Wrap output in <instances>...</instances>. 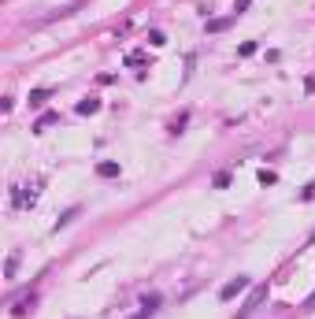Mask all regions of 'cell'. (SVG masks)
Masks as SVG:
<instances>
[{
    "instance_id": "6da1fadb",
    "label": "cell",
    "mask_w": 315,
    "mask_h": 319,
    "mask_svg": "<svg viewBox=\"0 0 315 319\" xmlns=\"http://www.w3.org/2000/svg\"><path fill=\"white\" fill-rule=\"evenodd\" d=\"M267 293H271V286H256V290H252V293H249V301H245V308H241V316H252V312H256L260 308V304H263L267 301Z\"/></svg>"
},
{
    "instance_id": "7a4b0ae2",
    "label": "cell",
    "mask_w": 315,
    "mask_h": 319,
    "mask_svg": "<svg viewBox=\"0 0 315 319\" xmlns=\"http://www.w3.org/2000/svg\"><path fill=\"white\" fill-rule=\"evenodd\" d=\"M245 290H249V278H245V275H237V278H230V282H226L223 290H219V297H223V301H234V297H237V293H245Z\"/></svg>"
},
{
    "instance_id": "3957f363",
    "label": "cell",
    "mask_w": 315,
    "mask_h": 319,
    "mask_svg": "<svg viewBox=\"0 0 315 319\" xmlns=\"http://www.w3.org/2000/svg\"><path fill=\"white\" fill-rule=\"evenodd\" d=\"M156 308H159V293H152V297H145V301H141V312H137V316H130V319H149Z\"/></svg>"
},
{
    "instance_id": "277c9868",
    "label": "cell",
    "mask_w": 315,
    "mask_h": 319,
    "mask_svg": "<svg viewBox=\"0 0 315 319\" xmlns=\"http://www.w3.org/2000/svg\"><path fill=\"white\" fill-rule=\"evenodd\" d=\"M237 15H223V19H211V23H208V34H223V30H230V23Z\"/></svg>"
},
{
    "instance_id": "5b68a950",
    "label": "cell",
    "mask_w": 315,
    "mask_h": 319,
    "mask_svg": "<svg viewBox=\"0 0 315 319\" xmlns=\"http://www.w3.org/2000/svg\"><path fill=\"white\" fill-rule=\"evenodd\" d=\"M97 175L100 178H115L119 175V163H115V160H104V163H97Z\"/></svg>"
},
{
    "instance_id": "8992f818",
    "label": "cell",
    "mask_w": 315,
    "mask_h": 319,
    "mask_svg": "<svg viewBox=\"0 0 315 319\" xmlns=\"http://www.w3.org/2000/svg\"><path fill=\"white\" fill-rule=\"evenodd\" d=\"M97 111H100V101H97V97H85V101L78 104V115H97Z\"/></svg>"
},
{
    "instance_id": "52a82bcc",
    "label": "cell",
    "mask_w": 315,
    "mask_h": 319,
    "mask_svg": "<svg viewBox=\"0 0 315 319\" xmlns=\"http://www.w3.org/2000/svg\"><path fill=\"white\" fill-rule=\"evenodd\" d=\"M56 119H59V115H56V111H45V115H41V119H37V123H33V134H41L45 126H52V123H56Z\"/></svg>"
},
{
    "instance_id": "ba28073f",
    "label": "cell",
    "mask_w": 315,
    "mask_h": 319,
    "mask_svg": "<svg viewBox=\"0 0 315 319\" xmlns=\"http://www.w3.org/2000/svg\"><path fill=\"white\" fill-rule=\"evenodd\" d=\"M49 97H52V89H33V93H30V108H41Z\"/></svg>"
},
{
    "instance_id": "9c48e42d",
    "label": "cell",
    "mask_w": 315,
    "mask_h": 319,
    "mask_svg": "<svg viewBox=\"0 0 315 319\" xmlns=\"http://www.w3.org/2000/svg\"><path fill=\"white\" fill-rule=\"evenodd\" d=\"M274 182H278V175H274V171H260V186H274Z\"/></svg>"
},
{
    "instance_id": "30bf717a",
    "label": "cell",
    "mask_w": 315,
    "mask_h": 319,
    "mask_svg": "<svg viewBox=\"0 0 315 319\" xmlns=\"http://www.w3.org/2000/svg\"><path fill=\"white\" fill-rule=\"evenodd\" d=\"M75 215H78V208H67V212H63V215H59V223H56V230H59V227H67V223H71V219H75Z\"/></svg>"
},
{
    "instance_id": "8fae6325",
    "label": "cell",
    "mask_w": 315,
    "mask_h": 319,
    "mask_svg": "<svg viewBox=\"0 0 315 319\" xmlns=\"http://www.w3.org/2000/svg\"><path fill=\"white\" fill-rule=\"evenodd\" d=\"M226 186H230V171H219L215 175V189H226Z\"/></svg>"
},
{
    "instance_id": "7c38bea8",
    "label": "cell",
    "mask_w": 315,
    "mask_h": 319,
    "mask_svg": "<svg viewBox=\"0 0 315 319\" xmlns=\"http://www.w3.org/2000/svg\"><path fill=\"white\" fill-rule=\"evenodd\" d=\"M15 267H19V256H8V264H4V275L15 278Z\"/></svg>"
},
{
    "instance_id": "4fadbf2b",
    "label": "cell",
    "mask_w": 315,
    "mask_h": 319,
    "mask_svg": "<svg viewBox=\"0 0 315 319\" xmlns=\"http://www.w3.org/2000/svg\"><path fill=\"white\" fill-rule=\"evenodd\" d=\"M149 45H156V49H159V45H167V37L159 34V30H149Z\"/></svg>"
},
{
    "instance_id": "5bb4252c",
    "label": "cell",
    "mask_w": 315,
    "mask_h": 319,
    "mask_svg": "<svg viewBox=\"0 0 315 319\" xmlns=\"http://www.w3.org/2000/svg\"><path fill=\"white\" fill-rule=\"evenodd\" d=\"M30 304H33V293L26 297V301H19V304H15V316H26V308H30Z\"/></svg>"
},
{
    "instance_id": "9a60e30c",
    "label": "cell",
    "mask_w": 315,
    "mask_h": 319,
    "mask_svg": "<svg viewBox=\"0 0 315 319\" xmlns=\"http://www.w3.org/2000/svg\"><path fill=\"white\" fill-rule=\"evenodd\" d=\"M249 4H252V0H237V4H234V15L241 19V15H245V11H249Z\"/></svg>"
},
{
    "instance_id": "2e32d148",
    "label": "cell",
    "mask_w": 315,
    "mask_h": 319,
    "mask_svg": "<svg viewBox=\"0 0 315 319\" xmlns=\"http://www.w3.org/2000/svg\"><path fill=\"white\" fill-rule=\"evenodd\" d=\"M252 52H256V41H245V45L237 49V56H252Z\"/></svg>"
}]
</instances>
